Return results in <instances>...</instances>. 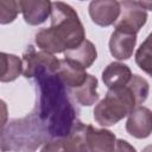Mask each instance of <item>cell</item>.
Returning <instances> with one entry per match:
<instances>
[{"label": "cell", "mask_w": 152, "mask_h": 152, "mask_svg": "<svg viewBox=\"0 0 152 152\" xmlns=\"http://www.w3.org/2000/svg\"><path fill=\"white\" fill-rule=\"evenodd\" d=\"M135 43L137 34L115 28L109 39V51L116 59H128L133 53Z\"/></svg>", "instance_id": "9c48e42d"}, {"label": "cell", "mask_w": 152, "mask_h": 152, "mask_svg": "<svg viewBox=\"0 0 152 152\" xmlns=\"http://www.w3.org/2000/svg\"><path fill=\"white\" fill-rule=\"evenodd\" d=\"M120 7L121 14L115 23V28L137 34L147 20L146 11L138 4V1H121Z\"/></svg>", "instance_id": "8992f818"}, {"label": "cell", "mask_w": 152, "mask_h": 152, "mask_svg": "<svg viewBox=\"0 0 152 152\" xmlns=\"http://www.w3.org/2000/svg\"><path fill=\"white\" fill-rule=\"evenodd\" d=\"M96 57H97V52H96L94 44L87 39L81 45H78L76 49L68 50L64 52V58L80 64L84 69L89 68L95 62Z\"/></svg>", "instance_id": "5bb4252c"}, {"label": "cell", "mask_w": 152, "mask_h": 152, "mask_svg": "<svg viewBox=\"0 0 152 152\" xmlns=\"http://www.w3.org/2000/svg\"><path fill=\"white\" fill-rule=\"evenodd\" d=\"M19 6L27 24L39 25L51 14L52 2L46 0H21L19 1Z\"/></svg>", "instance_id": "30bf717a"}, {"label": "cell", "mask_w": 152, "mask_h": 152, "mask_svg": "<svg viewBox=\"0 0 152 152\" xmlns=\"http://www.w3.org/2000/svg\"><path fill=\"white\" fill-rule=\"evenodd\" d=\"M142 152H152V144H151V145H147V146L142 150Z\"/></svg>", "instance_id": "603a6c76"}, {"label": "cell", "mask_w": 152, "mask_h": 152, "mask_svg": "<svg viewBox=\"0 0 152 152\" xmlns=\"http://www.w3.org/2000/svg\"><path fill=\"white\" fill-rule=\"evenodd\" d=\"M39 100L36 110L45 124L49 134L53 138H65L76 124V110L71 104L66 87L62 83L57 74L48 71L36 76Z\"/></svg>", "instance_id": "6da1fadb"}, {"label": "cell", "mask_w": 152, "mask_h": 152, "mask_svg": "<svg viewBox=\"0 0 152 152\" xmlns=\"http://www.w3.org/2000/svg\"><path fill=\"white\" fill-rule=\"evenodd\" d=\"M19 12H21L19 1H13V0L0 1V23L1 24L12 23Z\"/></svg>", "instance_id": "ac0fdd59"}, {"label": "cell", "mask_w": 152, "mask_h": 152, "mask_svg": "<svg viewBox=\"0 0 152 152\" xmlns=\"http://www.w3.org/2000/svg\"><path fill=\"white\" fill-rule=\"evenodd\" d=\"M57 76L66 88L76 89L86 82L88 74L86 72V69L80 64L64 58L59 62Z\"/></svg>", "instance_id": "8fae6325"}, {"label": "cell", "mask_w": 152, "mask_h": 152, "mask_svg": "<svg viewBox=\"0 0 152 152\" xmlns=\"http://www.w3.org/2000/svg\"><path fill=\"white\" fill-rule=\"evenodd\" d=\"M135 63L142 71L152 77V46L146 40L135 52Z\"/></svg>", "instance_id": "e0dca14e"}, {"label": "cell", "mask_w": 152, "mask_h": 152, "mask_svg": "<svg viewBox=\"0 0 152 152\" xmlns=\"http://www.w3.org/2000/svg\"><path fill=\"white\" fill-rule=\"evenodd\" d=\"M132 76L133 75L131 72V69L126 64L119 62L108 64L102 72V80L109 89L127 86Z\"/></svg>", "instance_id": "4fadbf2b"}, {"label": "cell", "mask_w": 152, "mask_h": 152, "mask_svg": "<svg viewBox=\"0 0 152 152\" xmlns=\"http://www.w3.org/2000/svg\"><path fill=\"white\" fill-rule=\"evenodd\" d=\"M0 62H1V82H11L14 81L23 70V62L19 57L15 55H10L1 52L0 55Z\"/></svg>", "instance_id": "9a60e30c"}, {"label": "cell", "mask_w": 152, "mask_h": 152, "mask_svg": "<svg viewBox=\"0 0 152 152\" xmlns=\"http://www.w3.org/2000/svg\"><path fill=\"white\" fill-rule=\"evenodd\" d=\"M88 152H116V138L108 129H97L88 125Z\"/></svg>", "instance_id": "7c38bea8"}, {"label": "cell", "mask_w": 152, "mask_h": 152, "mask_svg": "<svg viewBox=\"0 0 152 152\" xmlns=\"http://www.w3.org/2000/svg\"><path fill=\"white\" fill-rule=\"evenodd\" d=\"M138 4L146 11V10H151L152 11V1H138Z\"/></svg>", "instance_id": "7402d4cb"}, {"label": "cell", "mask_w": 152, "mask_h": 152, "mask_svg": "<svg viewBox=\"0 0 152 152\" xmlns=\"http://www.w3.org/2000/svg\"><path fill=\"white\" fill-rule=\"evenodd\" d=\"M40 152H69L65 139L64 138H56L44 145Z\"/></svg>", "instance_id": "ffe728a7"}, {"label": "cell", "mask_w": 152, "mask_h": 152, "mask_svg": "<svg viewBox=\"0 0 152 152\" xmlns=\"http://www.w3.org/2000/svg\"><path fill=\"white\" fill-rule=\"evenodd\" d=\"M97 80L93 75H88L86 82L74 89V96L77 100V102L82 106H91L99 100V94H97Z\"/></svg>", "instance_id": "2e32d148"}, {"label": "cell", "mask_w": 152, "mask_h": 152, "mask_svg": "<svg viewBox=\"0 0 152 152\" xmlns=\"http://www.w3.org/2000/svg\"><path fill=\"white\" fill-rule=\"evenodd\" d=\"M45 124L39 118L37 110L30 115L8 122L1 128V150L34 152L49 137Z\"/></svg>", "instance_id": "3957f363"}, {"label": "cell", "mask_w": 152, "mask_h": 152, "mask_svg": "<svg viewBox=\"0 0 152 152\" xmlns=\"http://www.w3.org/2000/svg\"><path fill=\"white\" fill-rule=\"evenodd\" d=\"M24 62V76L26 78L36 77L39 72L48 71L50 74H57L59 69V59L52 53L45 51H36L32 46H28L27 51L23 55Z\"/></svg>", "instance_id": "5b68a950"}, {"label": "cell", "mask_w": 152, "mask_h": 152, "mask_svg": "<svg viewBox=\"0 0 152 152\" xmlns=\"http://www.w3.org/2000/svg\"><path fill=\"white\" fill-rule=\"evenodd\" d=\"M138 100L131 87L109 89L106 97L94 109V119L101 126H112L129 115L138 107Z\"/></svg>", "instance_id": "277c9868"}, {"label": "cell", "mask_w": 152, "mask_h": 152, "mask_svg": "<svg viewBox=\"0 0 152 152\" xmlns=\"http://www.w3.org/2000/svg\"><path fill=\"white\" fill-rule=\"evenodd\" d=\"M84 27L76 11L68 4L56 1L51 6V26L36 34V44L49 53L76 49L84 42Z\"/></svg>", "instance_id": "7a4b0ae2"}, {"label": "cell", "mask_w": 152, "mask_h": 152, "mask_svg": "<svg viewBox=\"0 0 152 152\" xmlns=\"http://www.w3.org/2000/svg\"><path fill=\"white\" fill-rule=\"evenodd\" d=\"M121 13L119 1L100 0L91 1L89 5V14L91 20L99 26H109L118 21Z\"/></svg>", "instance_id": "52a82bcc"}, {"label": "cell", "mask_w": 152, "mask_h": 152, "mask_svg": "<svg viewBox=\"0 0 152 152\" xmlns=\"http://www.w3.org/2000/svg\"><path fill=\"white\" fill-rule=\"evenodd\" d=\"M145 40H146V42H147V43H148V44H150V45L152 46V32H151V33L148 34V37H147V38H146Z\"/></svg>", "instance_id": "cb8c5ba5"}, {"label": "cell", "mask_w": 152, "mask_h": 152, "mask_svg": "<svg viewBox=\"0 0 152 152\" xmlns=\"http://www.w3.org/2000/svg\"><path fill=\"white\" fill-rule=\"evenodd\" d=\"M128 86L131 87V89L135 94L137 100H138V104L144 103L145 100L147 99L148 91H150V87H148L147 81L145 78L140 77L139 75H133L131 81L128 82Z\"/></svg>", "instance_id": "d6986e66"}, {"label": "cell", "mask_w": 152, "mask_h": 152, "mask_svg": "<svg viewBox=\"0 0 152 152\" xmlns=\"http://www.w3.org/2000/svg\"><path fill=\"white\" fill-rule=\"evenodd\" d=\"M126 131L134 138H147L152 133V112L146 107L138 106L128 115Z\"/></svg>", "instance_id": "ba28073f"}, {"label": "cell", "mask_w": 152, "mask_h": 152, "mask_svg": "<svg viewBox=\"0 0 152 152\" xmlns=\"http://www.w3.org/2000/svg\"><path fill=\"white\" fill-rule=\"evenodd\" d=\"M116 152H137V151L126 140L119 139V140H116Z\"/></svg>", "instance_id": "44dd1931"}]
</instances>
